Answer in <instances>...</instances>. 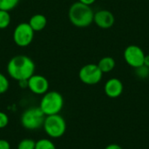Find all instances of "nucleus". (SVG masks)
I'll return each mask as SVG.
<instances>
[{"label": "nucleus", "mask_w": 149, "mask_h": 149, "mask_svg": "<svg viewBox=\"0 0 149 149\" xmlns=\"http://www.w3.org/2000/svg\"><path fill=\"white\" fill-rule=\"evenodd\" d=\"M35 63L26 55H16L7 64L8 75L17 82L28 80L35 73Z\"/></svg>", "instance_id": "obj_1"}, {"label": "nucleus", "mask_w": 149, "mask_h": 149, "mask_svg": "<svg viewBox=\"0 0 149 149\" xmlns=\"http://www.w3.org/2000/svg\"><path fill=\"white\" fill-rule=\"evenodd\" d=\"M94 12L91 6L80 2L73 3L68 10L70 22L78 28H86L93 23Z\"/></svg>", "instance_id": "obj_2"}, {"label": "nucleus", "mask_w": 149, "mask_h": 149, "mask_svg": "<svg viewBox=\"0 0 149 149\" xmlns=\"http://www.w3.org/2000/svg\"><path fill=\"white\" fill-rule=\"evenodd\" d=\"M64 107V98L57 91H48L45 93L39 103V108L45 116L58 114Z\"/></svg>", "instance_id": "obj_3"}, {"label": "nucleus", "mask_w": 149, "mask_h": 149, "mask_svg": "<svg viewBox=\"0 0 149 149\" xmlns=\"http://www.w3.org/2000/svg\"><path fill=\"white\" fill-rule=\"evenodd\" d=\"M43 128L49 137L58 139L65 134L66 131V122L59 113L48 115L45 118Z\"/></svg>", "instance_id": "obj_4"}, {"label": "nucleus", "mask_w": 149, "mask_h": 149, "mask_svg": "<svg viewBox=\"0 0 149 149\" xmlns=\"http://www.w3.org/2000/svg\"><path fill=\"white\" fill-rule=\"evenodd\" d=\"M45 115L39 107H32L26 109L21 115V124L27 130L33 131L43 127Z\"/></svg>", "instance_id": "obj_5"}, {"label": "nucleus", "mask_w": 149, "mask_h": 149, "mask_svg": "<svg viewBox=\"0 0 149 149\" xmlns=\"http://www.w3.org/2000/svg\"><path fill=\"white\" fill-rule=\"evenodd\" d=\"M35 31L26 22L18 24L13 31L14 43L19 47H26L31 44Z\"/></svg>", "instance_id": "obj_6"}, {"label": "nucleus", "mask_w": 149, "mask_h": 149, "mask_svg": "<svg viewBox=\"0 0 149 149\" xmlns=\"http://www.w3.org/2000/svg\"><path fill=\"white\" fill-rule=\"evenodd\" d=\"M103 77V72L100 71L97 64H86L83 65L79 72L80 81L88 86H93L100 82Z\"/></svg>", "instance_id": "obj_7"}, {"label": "nucleus", "mask_w": 149, "mask_h": 149, "mask_svg": "<svg viewBox=\"0 0 149 149\" xmlns=\"http://www.w3.org/2000/svg\"><path fill=\"white\" fill-rule=\"evenodd\" d=\"M145 55L143 49L136 45H130L127 46L123 52L125 62L134 69L143 65Z\"/></svg>", "instance_id": "obj_8"}, {"label": "nucleus", "mask_w": 149, "mask_h": 149, "mask_svg": "<svg viewBox=\"0 0 149 149\" xmlns=\"http://www.w3.org/2000/svg\"><path fill=\"white\" fill-rule=\"evenodd\" d=\"M27 88L34 94L44 95L49 90V81L45 76L34 73L28 79Z\"/></svg>", "instance_id": "obj_9"}, {"label": "nucleus", "mask_w": 149, "mask_h": 149, "mask_svg": "<svg viewBox=\"0 0 149 149\" xmlns=\"http://www.w3.org/2000/svg\"><path fill=\"white\" fill-rule=\"evenodd\" d=\"M93 23L100 29L107 30L113 27L115 23V17L113 12L108 10H100L94 12Z\"/></svg>", "instance_id": "obj_10"}, {"label": "nucleus", "mask_w": 149, "mask_h": 149, "mask_svg": "<svg viewBox=\"0 0 149 149\" xmlns=\"http://www.w3.org/2000/svg\"><path fill=\"white\" fill-rule=\"evenodd\" d=\"M124 90L123 83L120 79L117 78L109 79L105 86H104V92L106 95L111 99H115L120 97Z\"/></svg>", "instance_id": "obj_11"}, {"label": "nucleus", "mask_w": 149, "mask_h": 149, "mask_svg": "<svg viewBox=\"0 0 149 149\" xmlns=\"http://www.w3.org/2000/svg\"><path fill=\"white\" fill-rule=\"evenodd\" d=\"M28 24H30V26L35 32L41 31L45 28L47 24V18L45 15L37 13L31 17Z\"/></svg>", "instance_id": "obj_12"}, {"label": "nucleus", "mask_w": 149, "mask_h": 149, "mask_svg": "<svg viewBox=\"0 0 149 149\" xmlns=\"http://www.w3.org/2000/svg\"><path fill=\"white\" fill-rule=\"evenodd\" d=\"M97 65L103 73H108L115 68L116 62L113 57L105 56L100 59V61L98 62Z\"/></svg>", "instance_id": "obj_13"}, {"label": "nucleus", "mask_w": 149, "mask_h": 149, "mask_svg": "<svg viewBox=\"0 0 149 149\" xmlns=\"http://www.w3.org/2000/svg\"><path fill=\"white\" fill-rule=\"evenodd\" d=\"M35 149H57V148L51 140L44 138L36 141Z\"/></svg>", "instance_id": "obj_14"}, {"label": "nucleus", "mask_w": 149, "mask_h": 149, "mask_svg": "<svg viewBox=\"0 0 149 149\" xmlns=\"http://www.w3.org/2000/svg\"><path fill=\"white\" fill-rule=\"evenodd\" d=\"M10 15L9 11L0 10V30L6 29L10 24Z\"/></svg>", "instance_id": "obj_15"}, {"label": "nucleus", "mask_w": 149, "mask_h": 149, "mask_svg": "<svg viewBox=\"0 0 149 149\" xmlns=\"http://www.w3.org/2000/svg\"><path fill=\"white\" fill-rule=\"evenodd\" d=\"M20 0H0V10L10 11L17 7Z\"/></svg>", "instance_id": "obj_16"}, {"label": "nucleus", "mask_w": 149, "mask_h": 149, "mask_svg": "<svg viewBox=\"0 0 149 149\" xmlns=\"http://www.w3.org/2000/svg\"><path fill=\"white\" fill-rule=\"evenodd\" d=\"M36 141L31 139H24L19 141L17 149H35Z\"/></svg>", "instance_id": "obj_17"}, {"label": "nucleus", "mask_w": 149, "mask_h": 149, "mask_svg": "<svg viewBox=\"0 0 149 149\" xmlns=\"http://www.w3.org/2000/svg\"><path fill=\"white\" fill-rule=\"evenodd\" d=\"M134 70L136 76L140 79H147L149 77V67L144 65L135 68Z\"/></svg>", "instance_id": "obj_18"}, {"label": "nucleus", "mask_w": 149, "mask_h": 149, "mask_svg": "<svg viewBox=\"0 0 149 149\" xmlns=\"http://www.w3.org/2000/svg\"><path fill=\"white\" fill-rule=\"evenodd\" d=\"M9 86H10L9 79L4 74L0 72V94L6 93L9 89Z\"/></svg>", "instance_id": "obj_19"}, {"label": "nucleus", "mask_w": 149, "mask_h": 149, "mask_svg": "<svg viewBox=\"0 0 149 149\" xmlns=\"http://www.w3.org/2000/svg\"><path fill=\"white\" fill-rule=\"evenodd\" d=\"M8 124H9L8 115L3 112H0V129L4 128L5 127H7Z\"/></svg>", "instance_id": "obj_20"}, {"label": "nucleus", "mask_w": 149, "mask_h": 149, "mask_svg": "<svg viewBox=\"0 0 149 149\" xmlns=\"http://www.w3.org/2000/svg\"><path fill=\"white\" fill-rule=\"evenodd\" d=\"M0 149H10V144L8 141L0 139Z\"/></svg>", "instance_id": "obj_21"}, {"label": "nucleus", "mask_w": 149, "mask_h": 149, "mask_svg": "<svg viewBox=\"0 0 149 149\" xmlns=\"http://www.w3.org/2000/svg\"><path fill=\"white\" fill-rule=\"evenodd\" d=\"M105 149H123L120 145L118 144H115V143H112V144H109L108 146H107Z\"/></svg>", "instance_id": "obj_22"}, {"label": "nucleus", "mask_w": 149, "mask_h": 149, "mask_svg": "<svg viewBox=\"0 0 149 149\" xmlns=\"http://www.w3.org/2000/svg\"><path fill=\"white\" fill-rule=\"evenodd\" d=\"M79 2H80V3H82L84 4L91 6L92 4H93L96 2V0H79Z\"/></svg>", "instance_id": "obj_23"}, {"label": "nucleus", "mask_w": 149, "mask_h": 149, "mask_svg": "<svg viewBox=\"0 0 149 149\" xmlns=\"http://www.w3.org/2000/svg\"><path fill=\"white\" fill-rule=\"evenodd\" d=\"M18 84H19V86L21 88H27L28 87V80H21V81H18Z\"/></svg>", "instance_id": "obj_24"}, {"label": "nucleus", "mask_w": 149, "mask_h": 149, "mask_svg": "<svg viewBox=\"0 0 149 149\" xmlns=\"http://www.w3.org/2000/svg\"><path fill=\"white\" fill-rule=\"evenodd\" d=\"M143 65H146V66H148V67H149V54H146V55H145Z\"/></svg>", "instance_id": "obj_25"}]
</instances>
